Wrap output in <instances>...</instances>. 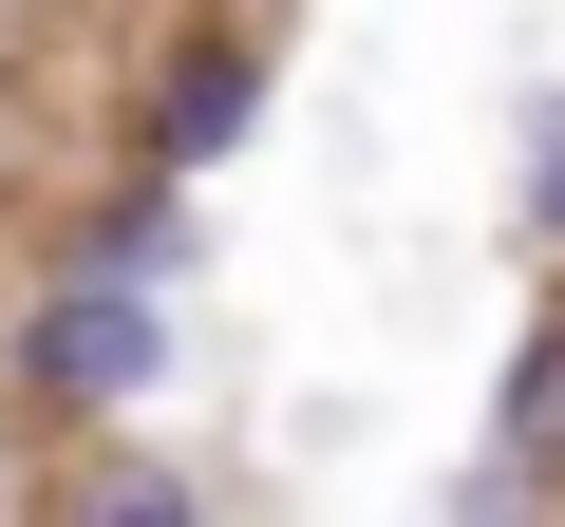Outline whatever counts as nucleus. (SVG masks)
Segmentation results:
<instances>
[{"label": "nucleus", "instance_id": "20e7f679", "mask_svg": "<svg viewBox=\"0 0 565 527\" xmlns=\"http://www.w3.org/2000/svg\"><path fill=\"white\" fill-rule=\"evenodd\" d=\"M490 452L565 508V283H546V321H527V340H509V377H490Z\"/></svg>", "mask_w": 565, "mask_h": 527}, {"label": "nucleus", "instance_id": "f03ea898", "mask_svg": "<svg viewBox=\"0 0 565 527\" xmlns=\"http://www.w3.org/2000/svg\"><path fill=\"white\" fill-rule=\"evenodd\" d=\"M264 114H282V57H264V20H170L151 57H132V114H114V170H245L264 151Z\"/></svg>", "mask_w": 565, "mask_h": 527}, {"label": "nucleus", "instance_id": "7ed1b4c3", "mask_svg": "<svg viewBox=\"0 0 565 527\" xmlns=\"http://www.w3.org/2000/svg\"><path fill=\"white\" fill-rule=\"evenodd\" d=\"M39 508H76V527H226L245 490L189 471V452H151V415H114V433H76V452L39 471Z\"/></svg>", "mask_w": 565, "mask_h": 527}, {"label": "nucleus", "instance_id": "0eeeda50", "mask_svg": "<svg viewBox=\"0 0 565 527\" xmlns=\"http://www.w3.org/2000/svg\"><path fill=\"white\" fill-rule=\"evenodd\" d=\"M0 490H20V471H0Z\"/></svg>", "mask_w": 565, "mask_h": 527}, {"label": "nucleus", "instance_id": "f257e3e1", "mask_svg": "<svg viewBox=\"0 0 565 527\" xmlns=\"http://www.w3.org/2000/svg\"><path fill=\"white\" fill-rule=\"evenodd\" d=\"M170 377H189V283H132V264H95V245H57L20 283V321H0V415L20 433H114Z\"/></svg>", "mask_w": 565, "mask_h": 527}, {"label": "nucleus", "instance_id": "423d86ee", "mask_svg": "<svg viewBox=\"0 0 565 527\" xmlns=\"http://www.w3.org/2000/svg\"><path fill=\"white\" fill-rule=\"evenodd\" d=\"M509 207H527L546 283H565V95H527V132H509Z\"/></svg>", "mask_w": 565, "mask_h": 527}, {"label": "nucleus", "instance_id": "39448f33", "mask_svg": "<svg viewBox=\"0 0 565 527\" xmlns=\"http://www.w3.org/2000/svg\"><path fill=\"white\" fill-rule=\"evenodd\" d=\"M76 245L132 264V283H189V264H207V189H189V170H132L114 207H76Z\"/></svg>", "mask_w": 565, "mask_h": 527}]
</instances>
